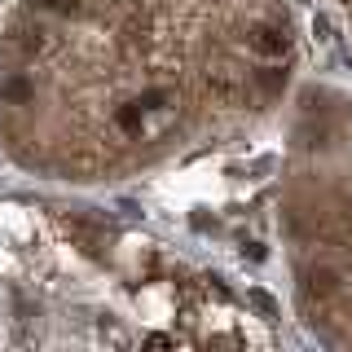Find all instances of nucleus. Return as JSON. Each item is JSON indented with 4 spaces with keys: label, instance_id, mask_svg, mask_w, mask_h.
I'll return each instance as SVG.
<instances>
[{
    "label": "nucleus",
    "instance_id": "7ed1b4c3",
    "mask_svg": "<svg viewBox=\"0 0 352 352\" xmlns=\"http://www.w3.org/2000/svg\"><path fill=\"white\" fill-rule=\"evenodd\" d=\"M335 9L344 14V22H348V31H352V0H335Z\"/></svg>",
    "mask_w": 352,
    "mask_h": 352
},
{
    "label": "nucleus",
    "instance_id": "f03ea898",
    "mask_svg": "<svg viewBox=\"0 0 352 352\" xmlns=\"http://www.w3.org/2000/svg\"><path fill=\"white\" fill-rule=\"evenodd\" d=\"M282 229L300 322L317 344L352 348V97L335 88L304 93Z\"/></svg>",
    "mask_w": 352,
    "mask_h": 352
},
{
    "label": "nucleus",
    "instance_id": "f257e3e1",
    "mask_svg": "<svg viewBox=\"0 0 352 352\" xmlns=\"http://www.w3.org/2000/svg\"><path fill=\"white\" fill-rule=\"evenodd\" d=\"M49 44L14 66L36 80L31 163L106 181L278 106L295 80L286 0H27ZM22 110V115H27Z\"/></svg>",
    "mask_w": 352,
    "mask_h": 352
}]
</instances>
